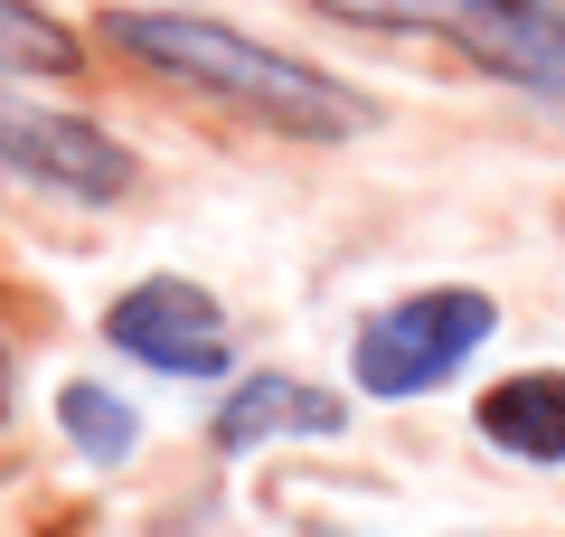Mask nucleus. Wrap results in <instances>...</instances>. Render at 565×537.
<instances>
[{"mask_svg":"<svg viewBox=\"0 0 565 537\" xmlns=\"http://www.w3.org/2000/svg\"><path fill=\"white\" fill-rule=\"evenodd\" d=\"M349 29H396V39H444L452 57L490 66L500 85L565 95V29H546L527 0H321Z\"/></svg>","mask_w":565,"mask_h":537,"instance_id":"f03ea898","label":"nucleus"},{"mask_svg":"<svg viewBox=\"0 0 565 537\" xmlns=\"http://www.w3.org/2000/svg\"><path fill=\"white\" fill-rule=\"evenodd\" d=\"M10 387H20V358H10V330H0V424H10Z\"/></svg>","mask_w":565,"mask_h":537,"instance_id":"9d476101","label":"nucleus"},{"mask_svg":"<svg viewBox=\"0 0 565 537\" xmlns=\"http://www.w3.org/2000/svg\"><path fill=\"white\" fill-rule=\"evenodd\" d=\"M57 424H66V443H76L85 462H122V453H132V443H141L132 406H122L114 387H95V378L57 387Z\"/></svg>","mask_w":565,"mask_h":537,"instance_id":"1a4fd4ad","label":"nucleus"},{"mask_svg":"<svg viewBox=\"0 0 565 537\" xmlns=\"http://www.w3.org/2000/svg\"><path fill=\"white\" fill-rule=\"evenodd\" d=\"M0 170L29 179V189H57V199H85V208H114L132 189V151L104 123L57 114V104H0Z\"/></svg>","mask_w":565,"mask_h":537,"instance_id":"39448f33","label":"nucleus"},{"mask_svg":"<svg viewBox=\"0 0 565 537\" xmlns=\"http://www.w3.org/2000/svg\"><path fill=\"white\" fill-rule=\"evenodd\" d=\"M527 10H537V20H546V29H565V0H527Z\"/></svg>","mask_w":565,"mask_h":537,"instance_id":"9b49d317","label":"nucleus"},{"mask_svg":"<svg viewBox=\"0 0 565 537\" xmlns=\"http://www.w3.org/2000/svg\"><path fill=\"white\" fill-rule=\"evenodd\" d=\"M104 339L141 368H161V378H226V358H236V330H226L217 293L189 274H151L104 312Z\"/></svg>","mask_w":565,"mask_h":537,"instance_id":"20e7f679","label":"nucleus"},{"mask_svg":"<svg viewBox=\"0 0 565 537\" xmlns=\"http://www.w3.org/2000/svg\"><path fill=\"white\" fill-rule=\"evenodd\" d=\"M500 330V302L471 293V283H434V293H405L396 312H377L349 349L367 397H434L471 368V349Z\"/></svg>","mask_w":565,"mask_h":537,"instance_id":"7ed1b4c3","label":"nucleus"},{"mask_svg":"<svg viewBox=\"0 0 565 537\" xmlns=\"http://www.w3.org/2000/svg\"><path fill=\"white\" fill-rule=\"evenodd\" d=\"M95 29L132 66H161V76L199 85V95L236 104V114L274 123V133L349 141V133L377 123V104H367L359 85H340L330 66H302V57H282V48L245 39V29H226V20H199V10H104Z\"/></svg>","mask_w":565,"mask_h":537,"instance_id":"f257e3e1","label":"nucleus"},{"mask_svg":"<svg viewBox=\"0 0 565 537\" xmlns=\"http://www.w3.org/2000/svg\"><path fill=\"white\" fill-rule=\"evenodd\" d=\"M340 424H349V406L330 397V387H302V378H245L236 397L217 406V424H207V434H217L226 453H255V443H282V434L330 443Z\"/></svg>","mask_w":565,"mask_h":537,"instance_id":"423d86ee","label":"nucleus"},{"mask_svg":"<svg viewBox=\"0 0 565 537\" xmlns=\"http://www.w3.org/2000/svg\"><path fill=\"white\" fill-rule=\"evenodd\" d=\"M85 48L66 20H47L39 0H0V76H76Z\"/></svg>","mask_w":565,"mask_h":537,"instance_id":"6e6552de","label":"nucleus"},{"mask_svg":"<svg viewBox=\"0 0 565 537\" xmlns=\"http://www.w3.org/2000/svg\"><path fill=\"white\" fill-rule=\"evenodd\" d=\"M471 424H481L500 453H519V462H565V368H519V378H500L471 406Z\"/></svg>","mask_w":565,"mask_h":537,"instance_id":"0eeeda50","label":"nucleus"}]
</instances>
